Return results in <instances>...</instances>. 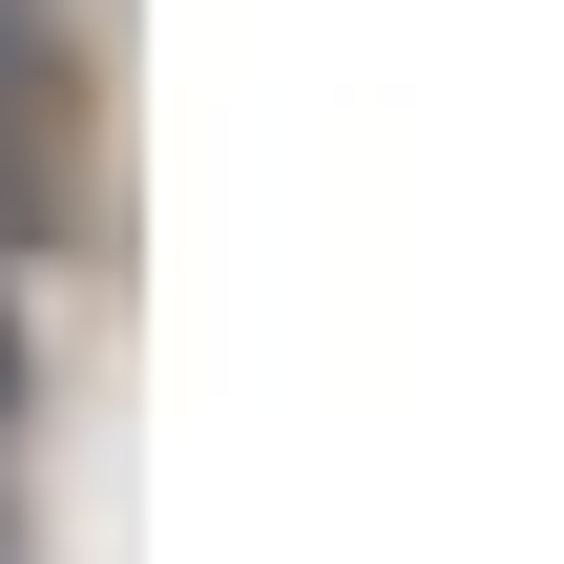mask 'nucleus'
<instances>
[{
    "instance_id": "obj_1",
    "label": "nucleus",
    "mask_w": 564,
    "mask_h": 564,
    "mask_svg": "<svg viewBox=\"0 0 564 564\" xmlns=\"http://www.w3.org/2000/svg\"><path fill=\"white\" fill-rule=\"evenodd\" d=\"M21 63H42V42H21V0H0V105H21Z\"/></svg>"
}]
</instances>
